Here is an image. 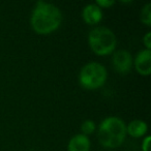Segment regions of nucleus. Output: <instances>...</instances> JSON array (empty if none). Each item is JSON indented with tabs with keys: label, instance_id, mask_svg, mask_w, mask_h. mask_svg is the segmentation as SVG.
Here are the masks:
<instances>
[{
	"label": "nucleus",
	"instance_id": "nucleus-1",
	"mask_svg": "<svg viewBox=\"0 0 151 151\" xmlns=\"http://www.w3.org/2000/svg\"><path fill=\"white\" fill-rule=\"evenodd\" d=\"M62 22V13L52 3L37 1L30 18L31 27L38 34H50L57 30Z\"/></svg>",
	"mask_w": 151,
	"mask_h": 151
},
{
	"label": "nucleus",
	"instance_id": "nucleus-2",
	"mask_svg": "<svg viewBox=\"0 0 151 151\" xmlns=\"http://www.w3.org/2000/svg\"><path fill=\"white\" fill-rule=\"evenodd\" d=\"M99 140L103 146L108 148L119 147L126 137V124L121 118L110 116L99 125Z\"/></svg>",
	"mask_w": 151,
	"mask_h": 151
},
{
	"label": "nucleus",
	"instance_id": "nucleus-3",
	"mask_svg": "<svg viewBox=\"0 0 151 151\" xmlns=\"http://www.w3.org/2000/svg\"><path fill=\"white\" fill-rule=\"evenodd\" d=\"M88 44L96 55H109L115 50L117 38L110 28L97 26L90 30L88 34Z\"/></svg>",
	"mask_w": 151,
	"mask_h": 151
},
{
	"label": "nucleus",
	"instance_id": "nucleus-4",
	"mask_svg": "<svg viewBox=\"0 0 151 151\" xmlns=\"http://www.w3.org/2000/svg\"><path fill=\"white\" fill-rule=\"evenodd\" d=\"M107 78V68L101 63L91 61L81 68L79 73V83L83 88L92 90L103 86Z\"/></svg>",
	"mask_w": 151,
	"mask_h": 151
},
{
	"label": "nucleus",
	"instance_id": "nucleus-5",
	"mask_svg": "<svg viewBox=\"0 0 151 151\" xmlns=\"http://www.w3.org/2000/svg\"><path fill=\"white\" fill-rule=\"evenodd\" d=\"M112 63L116 71L120 73H127L132 69L134 59L128 51L121 49L114 52L112 57Z\"/></svg>",
	"mask_w": 151,
	"mask_h": 151
},
{
	"label": "nucleus",
	"instance_id": "nucleus-6",
	"mask_svg": "<svg viewBox=\"0 0 151 151\" xmlns=\"http://www.w3.org/2000/svg\"><path fill=\"white\" fill-rule=\"evenodd\" d=\"M134 67L142 76H149L151 73V50H141L134 58Z\"/></svg>",
	"mask_w": 151,
	"mask_h": 151
},
{
	"label": "nucleus",
	"instance_id": "nucleus-7",
	"mask_svg": "<svg viewBox=\"0 0 151 151\" xmlns=\"http://www.w3.org/2000/svg\"><path fill=\"white\" fill-rule=\"evenodd\" d=\"M82 18L85 23L89 25H95L103 19V11L95 3H89L83 9Z\"/></svg>",
	"mask_w": 151,
	"mask_h": 151
},
{
	"label": "nucleus",
	"instance_id": "nucleus-8",
	"mask_svg": "<svg viewBox=\"0 0 151 151\" xmlns=\"http://www.w3.org/2000/svg\"><path fill=\"white\" fill-rule=\"evenodd\" d=\"M68 151H89L90 150V140L83 134H77L69 140L67 144Z\"/></svg>",
	"mask_w": 151,
	"mask_h": 151
},
{
	"label": "nucleus",
	"instance_id": "nucleus-9",
	"mask_svg": "<svg viewBox=\"0 0 151 151\" xmlns=\"http://www.w3.org/2000/svg\"><path fill=\"white\" fill-rule=\"evenodd\" d=\"M147 130H148L147 123L140 119L132 120L126 126V134L134 137V138H141L144 134H146Z\"/></svg>",
	"mask_w": 151,
	"mask_h": 151
},
{
	"label": "nucleus",
	"instance_id": "nucleus-10",
	"mask_svg": "<svg viewBox=\"0 0 151 151\" xmlns=\"http://www.w3.org/2000/svg\"><path fill=\"white\" fill-rule=\"evenodd\" d=\"M140 19L143 24L146 26H151V3L148 2L141 9Z\"/></svg>",
	"mask_w": 151,
	"mask_h": 151
},
{
	"label": "nucleus",
	"instance_id": "nucleus-11",
	"mask_svg": "<svg viewBox=\"0 0 151 151\" xmlns=\"http://www.w3.org/2000/svg\"><path fill=\"white\" fill-rule=\"evenodd\" d=\"M94 129H95V122L93 120L90 119L85 120L82 123V125H81V130H82L83 134H85V136L92 134L94 132Z\"/></svg>",
	"mask_w": 151,
	"mask_h": 151
},
{
	"label": "nucleus",
	"instance_id": "nucleus-12",
	"mask_svg": "<svg viewBox=\"0 0 151 151\" xmlns=\"http://www.w3.org/2000/svg\"><path fill=\"white\" fill-rule=\"evenodd\" d=\"M95 4L99 5L101 9H108L115 4V0H97Z\"/></svg>",
	"mask_w": 151,
	"mask_h": 151
},
{
	"label": "nucleus",
	"instance_id": "nucleus-13",
	"mask_svg": "<svg viewBox=\"0 0 151 151\" xmlns=\"http://www.w3.org/2000/svg\"><path fill=\"white\" fill-rule=\"evenodd\" d=\"M143 44L145 45L147 50H150L151 49V32L150 31L146 32V34L143 36Z\"/></svg>",
	"mask_w": 151,
	"mask_h": 151
},
{
	"label": "nucleus",
	"instance_id": "nucleus-14",
	"mask_svg": "<svg viewBox=\"0 0 151 151\" xmlns=\"http://www.w3.org/2000/svg\"><path fill=\"white\" fill-rule=\"evenodd\" d=\"M150 141H151L150 136H146L143 139V142H142L143 151H150Z\"/></svg>",
	"mask_w": 151,
	"mask_h": 151
},
{
	"label": "nucleus",
	"instance_id": "nucleus-15",
	"mask_svg": "<svg viewBox=\"0 0 151 151\" xmlns=\"http://www.w3.org/2000/svg\"><path fill=\"white\" fill-rule=\"evenodd\" d=\"M129 151H138V150H129Z\"/></svg>",
	"mask_w": 151,
	"mask_h": 151
}]
</instances>
